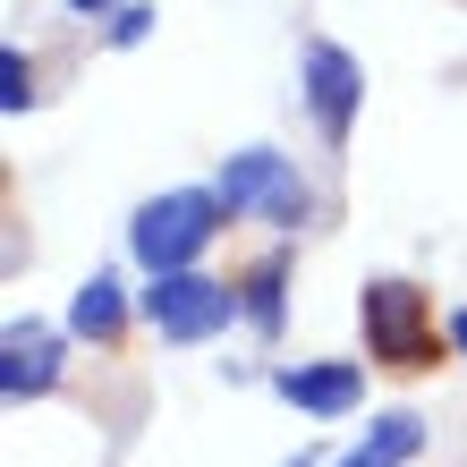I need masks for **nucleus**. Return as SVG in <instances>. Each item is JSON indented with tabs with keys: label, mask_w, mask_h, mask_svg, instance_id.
Returning <instances> with one entry per match:
<instances>
[{
	"label": "nucleus",
	"mask_w": 467,
	"mask_h": 467,
	"mask_svg": "<svg viewBox=\"0 0 467 467\" xmlns=\"http://www.w3.org/2000/svg\"><path fill=\"white\" fill-rule=\"evenodd\" d=\"M357 323H366V357L382 374H433L451 357V332H433V297L417 281H366Z\"/></svg>",
	"instance_id": "f257e3e1"
},
{
	"label": "nucleus",
	"mask_w": 467,
	"mask_h": 467,
	"mask_svg": "<svg viewBox=\"0 0 467 467\" xmlns=\"http://www.w3.org/2000/svg\"><path fill=\"white\" fill-rule=\"evenodd\" d=\"M222 187H171V196H153L145 213L128 222V246H136V264L145 272H179V264H196L213 230H222Z\"/></svg>",
	"instance_id": "f03ea898"
},
{
	"label": "nucleus",
	"mask_w": 467,
	"mask_h": 467,
	"mask_svg": "<svg viewBox=\"0 0 467 467\" xmlns=\"http://www.w3.org/2000/svg\"><path fill=\"white\" fill-rule=\"evenodd\" d=\"M230 315H246V306H238V281H204L196 264L153 272V289H145V323H153L161 340H179V348L230 332Z\"/></svg>",
	"instance_id": "7ed1b4c3"
},
{
	"label": "nucleus",
	"mask_w": 467,
	"mask_h": 467,
	"mask_svg": "<svg viewBox=\"0 0 467 467\" xmlns=\"http://www.w3.org/2000/svg\"><path fill=\"white\" fill-rule=\"evenodd\" d=\"M222 204H230V213H264V222L297 230L315 196H306V179H297L272 145H246V153H230V161H222Z\"/></svg>",
	"instance_id": "20e7f679"
},
{
	"label": "nucleus",
	"mask_w": 467,
	"mask_h": 467,
	"mask_svg": "<svg viewBox=\"0 0 467 467\" xmlns=\"http://www.w3.org/2000/svg\"><path fill=\"white\" fill-rule=\"evenodd\" d=\"M306 102H315V128L332 136V145H348L357 102H366V68H357L340 43H306Z\"/></svg>",
	"instance_id": "39448f33"
},
{
	"label": "nucleus",
	"mask_w": 467,
	"mask_h": 467,
	"mask_svg": "<svg viewBox=\"0 0 467 467\" xmlns=\"http://www.w3.org/2000/svg\"><path fill=\"white\" fill-rule=\"evenodd\" d=\"M272 382H281V400L306 408V417H348L357 391H366V366H357V357H332V366H289Z\"/></svg>",
	"instance_id": "423d86ee"
},
{
	"label": "nucleus",
	"mask_w": 467,
	"mask_h": 467,
	"mask_svg": "<svg viewBox=\"0 0 467 467\" xmlns=\"http://www.w3.org/2000/svg\"><path fill=\"white\" fill-rule=\"evenodd\" d=\"M51 382H60V340H51L43 323H17V332H9V374H0L9 408H17V400H43Z\"/></svg>",
	"instance_id": "0eeeda50"
},
{
	"label": "nucleus",
	"mask_w": 467,
	"mask_h": 467,
	"mask_svg": "<svg viewBox=\"0 0 467 467\" xmlns=\"http://www.w3.org/2000/svg\"><path fill=\"white\" fill-rule=\"evenodd\" d=\"M68 332H77V340H102V348L128 332V297H119V281H111V272H94V281L68 297Z\"/></svg>",
	"instance_id": "6e6552de"
},
{
	"label": "nucleus",
	"mask_w": 467,
	"mask_h": 467,
	"mask_svg": "<svg viewBox=\"0 0 467 467\" xmlns=\"http://www.w3.org/2000/svg\"><path fill=\"white\" fill-rule=\"evenodd\" d=\"M281 289H289V264H281V255H264V264L238 272V306H246V323H255L264 340L281 332Z\"/></svg>",
	"instance_id": "1a4fd4ad"
},
{
	"label": "nucleus",
	"mask_w": 467,
	"mask_h": 467,
	"mask_svg": "<svg viewBox=\"0 0 467 467\" xmlns=\"http://www.w3.org/2000/svg\"><path fill=\"white\" fill-rule=\"evenodd\" d=\"M366 442H374L382 459H417V451H425V425L408 417V408H391V417H382V425L366 433Z\"/></svg>",
	"instance_id": "9d476101"
},
{
	"label": "nucleus",
	"mask_w": 467,
	"mask_h": 467,
	"mask_svg": "<svg viewBox=\"0 0 467 467\" xmlns=\"http://www.w3.org/2000/svg\"><path fill=\"white\" fill-rule=\"evenodd\" d=\"M0 102H9V111L35 102V68H26V51H0Z\"/></svg>",
	"instance_id": "9b49d317"
},
{
	"label": "nucleus",
	"mask_w": 467,
	"mask_h": 467,
	"mask_svg": "<svg viewBox=\"0 0 467 467\" xmlns=\"http://www.w3.org/2000/svg\"><path fill=\"white\" fill-rule=\"evenodd\" d=\"M153 35V9H145V0H128V9H111V43L128 51V43H145Z\"/></svg>",
	"instance_id": "f8f14e48"
},
{
	"label": "nucleus",
	"mask_w": 467,
	"mask_h": 467,
	"mask_svg": "<svg viewBox=\"0 0 467 467\" xmlns=\"http://www.w3.org/2000/svg\"><path fill=\"white\" fill-rule=\"evenodd\" d=\"M340 467H400V459H382V451H374V442H366V451H348V459H340Z\"/></svg>",
	"instance_id": "ddd939ff"
},
{
	"label": "nucleus",
	"mask_w": 467,
	"mask_h": 467,
	"mask_svg": "<svg viewBox=\"0 0 467 467\" xmlns=\"http://www.w3.org/2000/svg\"><path fill=\"white\" fill-rule=\"evenodd\" d=\"M451 348H459V357H467V306H459V315H451Z\"/></svg>",
	"instance_id": "4468645a"
},
{
	"label": "nucleus",
	"mask_w": 467,
	"mask_h": 467,
	"mask_svg": "<svg viewBox=\"0 0 467 467\" xmlns=\"http://www.w3.org/2000/svg\"><path fill=\"white\" fill-rule=\"evenodd\" d=\"M68 9H77V17H94V9H111V0H68Z\"/></svg>",
	"instance_id": "2eb2a0df"
},
{
	"label": "nucleus",
	"mask_w": 467,
	"mask_h": 467,
	"mask_svg": "<svg viewBox=\"0 0 467 467\" xmlns=\"http://www.w3.org/2000/svg\"><path fill=\"white\" fill-rule=\"evenodd\" d=\"M289 467H306V459H289Z\"/></svg>",
	"instance_id": "dca6fc26"
}]
</instances>
